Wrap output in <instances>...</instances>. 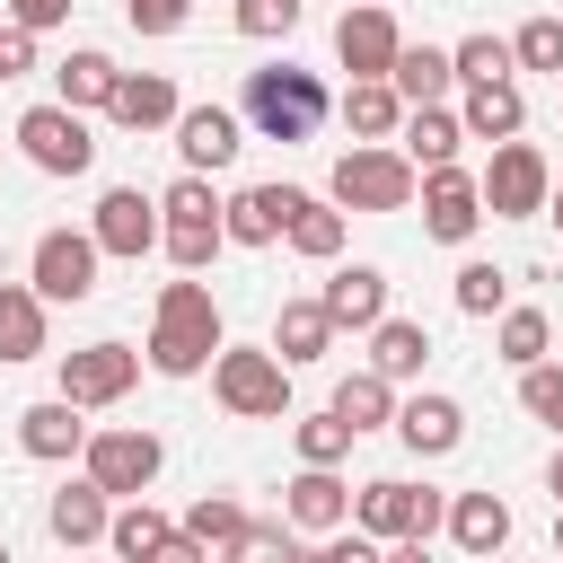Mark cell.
Masks as SVG:
<instances>
[{
	"instance_id": "cell-1",
	"label": "cell",
	"mask_w": 563,
	"mask_h": 563,
	"mask_svg": "<svg viewBox=\"0 0 563 563\" xmlns=\"http://www.w3.org/2000/svg\"><path fill=\"white\" fill-rule=\"evenodd\" d=\"M246 123H255L264 141H317V123H325V88H317V70H290V62L246 70Z\"/></svg>"
},
{
	"instance_id": "cell-2",
	"label": "cell",
	"mask_w": 563,
	"mask_h": 563,
	"mask_svg": "<svg viewBox=\"0 0 563 563\" xmlns=\"http://www.w3.org/2000/svg\"><path fill=\"white\" fill-rule=\"evenodd\" d=\"M220 343V325H211V299L185 282V290H167V308H158V343H150V361L167 369V378H185V369H202V352Z\"/></svg>"
},
{
	"instance_id": "cell-3",
	"label": "cell",
	"mask_w": 563,
	"mask_h": 563,
	"mask_svg": "<svg viewBox=\"0 0 563 563\" xmlns=\"http://www.w3.org/2000/svg\"><path fill=\"white\" fill-rule=\"evenodd\" d=\"M18 141H26V158H35L44 176H79V167L97 158V141H88V123H79L70 106H35V114L18 123Z\"/></svg>"
},
{
	"instance_id": "cell-4",
	"label": "cell",
	"mask_w": 563,
	"mask_h": 563,
	"mask_svg": "<svg viewBox=\"0 0 563 563\" xmlns=\"http://www.w3.org/2000/svg\"><path fill=\"white\" fill-rule=\"evenodd\" d=\"M35 290H44V299H88V290H97V238L53 229V238L35 246Z\"/></svg>"
},
{
	"instance_id": "cell-5",
	"label": "cell",
	"mask_w": 563,
	"mask_h": 563,
	"mask_svg": "<svg viewBox=\"0 0 563 563\" xmlns=\"http://www.w3.org/2000/svg\"><path fill=\"white\" fill-rule=\"evenodd\" d=\"M167 211H176V220H167V246H176V264H202V255L220 246V220H211L220 202H211V185H202V176H185V185L167 194Z\"/></svg>"
},
{
	"instance_id": "cell-6",
	"label": "cell",
	"mask_w": 563,
	"mask_h": 563,
	"mask_svg": "<svg viewBox=\"0 0 563 563\" xmlns=\"http://www.w3.org/2000/svg\"><path fill=\"white\" fill-rule=\"evenodd\" d=\"M88 466H97L106 493H141V484L158 475V440H150V431H106V440L88 449Z\"/></svg>"
},
{
	"instance_id": "cell-7",
	"label": "cell",
	"mask_w": 563,
	"mask_h": 563,
	"mask_svg": "<svg viewBox=\"0 0 563 563\" xmlns=\"http://www.w3.org/2000/svg\"><path fill=\"white\" fill-rule=\"evenodd\" d=\"M176 150H185V167H229L238 158V114L229 106H185L176 114Z\"/></svg>"
},
{
	"instance_id": "cell-8",
	"label": "cell",
	"mask_w": 563,
	"mask_h": 563,
	"mask_svg": "<svg viewBox=\"0 0 563 563\" xmlns=\"http://www.w3.org/2000/svg\"><path fill=\"white\" fill-rule=\"evenodd\" d=\"M308 194H290V185H255V194H238L229 202V238L238 246H264V238H282L290 229V211H299Z\"/></svg>"
},
{
	"instance_id": "cell-9",
	"label": "cell",
	"mask_w": 563,
	"mask_h": 563,
	"mask_svg": "<svg viewBox=\"0 0 563 563\" xmlns=\"http://www.w3.org/2000/svg\"><path fill=\"white\" fill-rule=\"evenodd\" d=\"M361 519H369L378 537H422V528L440 519V501L413 493V484H369V493H361Z\"/></svg>"
},
{
	"instance_id": "cell-10",
	"label": "cell",
	"mask_w": 563,
	"mask_h": 563,
	"mask_svg": "<svg viewBox=\"0 0 563 563\" xmlns=\"http://www.w3.org/2000/svg\"><path fill=\"white\" fill-rule=\"evenodd\" d=\"M123 378H132V352H123V343H97V352H70L62 396H70V405H106V396H123Z\"/></svg>"
},
{
	"instance_id": "cell-11",
	"label": "cell",
	"mask_w": 563,
	"mask_h": 563,
	"mask_svg": "<svg viewBox=\"0 0 563 563\" xmlns=\"http://www.w3.org/2000/svg\"><path fill=\"white\" fill-rule=\"evenodd\" d=\"M220 396H229L238 413H282V369H273L264 352H229V361H220Z\"/></svg>"
},
{
	"instance_id": "cell-12",
	"label": "cell",
	"mask_w": 563,
	"mask_h": 563,
	"mask_svg": "<svg viewBox=\"0 0 563 563\" xmlns=\"http://www.w3.org/2000/svg\"><path fill=\"white\" fill-rule=\"evenodd\" d=\"M334 194H343V202H369V211H396V202H405V167L361 150V158H343V167H334Z\"/></svg>"
},
{
	"instance_id": "cell-13",
	"label": "cell",
	"mask_w": 563,
	"mask_h": 563,
	"mask_svg": "<svg viewBox=\"0 0 563 563\" xmlns=\"http://www.w3.org/2000/svg\"><path fill=\"white\" fill-rule=\"evenodd\" d=\"M422 220H431V238H449V246H457V238L475 229V185H466V176H457L449 158L431 167V194H422Z\"/></svg>"
},
{
	"instance_id": "cell-14",
	"label": "cell",
	"mask_w": 563,
	"mask_h": 563,
	"mask_svg": "<svg viewBox=\"0 0 563 563\" xmlns=\"http://www.w3.org/2000/svg\"><path fill=\"white\" fill-rule=\"evenodd\" d=\"M378 308H387V273L378 264H343L334 290H325V317L334 325H378Z\"/></svg>"
},
{
	"instance_id": "cell-15",
	"label": "cell",
	"mask_w": 563,
	"mask_h": 563,
	"mask_svg": "<svg viewBox=\"0 0 563 563\" xmlns=\"http://www.w3.org/2000/svg\"><path fill=\"white\" fill-rule=\"evenodd\" d=\"M334 44H343V62H352V70H387V62H396V26H387L378 9H343Z\"/></svg>"
},
{
	"instance_id": "cell-16",
	"label": "cell",
	"mask_w": 563,
	"mask_h": 563,
	"mask_svg": "<svg viewBox=\"0 0 563 563\" xmlns=\"http://www.w3.org/2000/svg\"><path fill=\"white\" fill-rule=\"evenodd\" d=\"M97 246H106V255H141V246H150V202H141L132 185L97 202Z\"/></svg>"
},
{
	"instance_id": "cell-17",
	"label": "cell",
	"mask_w": 563,
	"mask_h": 563,
	"mask_svg": "<svg viewBox=\"0 0 563 563\" xmlns=\"http://www.w3.org/2000/svg\"><path fill=\"white\" fill-rule=\"evenodd\" d=\"M53 537H62V545L106 537V484H70V493H53Z\"/></svg>"
},
{
	"instance_id": "cell-18",
	"label": "cell",
	"mask_w": 563,
	"mask_h": 563,
	"mask_svg": "<svg viewBox=\"0 0 563 563\" xmlns=\"http://www.w3.org/2000/svg\"><path fill=\"white\" fill-rule=\"evenodd\" d=\"M106 106H114V123L150 132V123H167V114H176V88H167V79H114V97H106Z\"/></svg>"
},
{
	"instance_id": "cell-19",
	"label": "cell",
	"mask_w": 563,
	"mask_h": 563,
	"mask_svg": "<svg viewBox=\"0 0 563 563\" xmlns=\"http://www.w3.org/2000/svg\"><path fill=\"white\" fill-rule=\"evenodd\" d=\"M466 132L510 141V132H519V88H510V79H475V97H466Z\"/></svg>"
},
{
	"instance_id": "cell-20",
	"label": "cell",
	"mask_w": 563,
	"mask_h": 563,
	"mask_svg": "<svg viewBox=\"0 0 563 563\" xmlns=\"http://www.w3.org/2000/svg\"><path fill=\"white\" fill-rule=\"evenodd\" d=\"M396 431H405L413 449L440 457V449H457V405H449V396H413V405L396 413Z\"/></svg>"
},
{
	"instance_id": "cell-21",
	"label": "cell",
	"mask_w": 563,
	"mask_h": 563,
	"mask_svg": "<svg viewBox=\"0 0 563 563\" xmlns=\"http://www.w3.org/2000/svg\"><path fill=\"white\" fill-rule=\"evenodd\" d=\"M79 440H88V431H79V405H70V396H53V405L26 413V449H35V457H70Z\"/></svg>"
},
{
	"instance_id": "cell-22",
	"label": "cell",
	"mask_w": 563,
	"mask_h": 563,
	"mask_svg": "<svg viewBox=\"0 0 563 563\" xmlns=\"http://www.w3.org/2000/svg\"><path fill=\"white\" fill-rule=\"evenodd\" d=\"M537 194H545V167H537L528 150H501V158H493V211H528Z\"/></svg>"
},
{
	"instance_id": "cell-23",
	"label": "cell",
	"mask_w": 563,
	"mask_h": 563,
	"mask_svg": "<svg viewBox=\"0 0 563 563\" xmlns=\"http://www.w3.org/2000/svg\"><path fill=\"white\" fill-rule=\"evenodd\" d=\"M449 528H457V545H466V554H493V545H501V537H510V510H501V501H493V493H466V501H457V519H449Z\"/></svg>"
},
{
	"instance_id": "cell-24",
	"label": "cell",
	"mask_w": 563,
	"mask_h": 563,
	"mask_svg": "<svg viewBox=\"0 0 563 563\" xmlns=\"http://www.w3.org/2000/svg\"><path fill=\"white\" fill-rule=\"evenodd\" d=\"M106 537H114V554H194V537H176V528L150 519V510H123Z\"/></svg>"
},
{
	"instance_id": "cell-25",
	"label": "cell",
	"mask_w": 563,
	"mask_h": 563,
	"mask_svg": "<svg viewBox=\"0 0 563 563\" xmlns=\"http://www.w3.org/2000/svg\"><path fill=\"white\" fill-rule=\"evenodd\" d=\"M290 519H299V528H334V519H343V484H334L325 466H308V475L290 484Z\"/></svg>"
},
{
	"instance_id": "cell-26",
	"label": "cell",
	"mask_w": 563,
	"mask_h": 563,
	"mask_svg": "<svg viewBox=\"0 0 563 563\" xmlns=\"http://www.w3.org/2000/svg\"><path fill=\"white\" fill-rule=\"evenodd\" d=\"M387 70H396V88H405V97H440V88H449V53H431V44H413V53L396 44V62H387Z\"/></svg>"
},
{
	"instance_id": "cell-27",
	"label": "cell",
	"mask_w": 563,
	"mask_h": 563,
	"mask_svg": "<svg viewBox=\"0 0 563 563\" xmlns=\"http://www.w3.org/2000/svg\"><path fill=\"white\" fill-rule=\"evenodd\" d=\"M62 97H70V106H106V97H114V62H106V53H70V62H62Z\"/></svg>"
},
{
	"instance_id": "cell-28",
	"label": "cell",
	"mask_w": 563,
	"mask_h": 563,
	"mask_svg": "<svg viewBox=\"0 0 563 563\" xmlns=\"http://www.w3.org/2000/svg\"><path fill=\"white\" fill-rule=\"evenodd\" d=\"M325 325H334L325 308H282V334H273L282 361H317V352H325Z\"/></svg>"
},
{
	"instance_id": "cell-29",
	"label": "cell",
	"mask_w": 563,
	"mask_h": 563,
	"mask_svg": "<svg viewBox=\"0 0 563 563\" xmlns=\"http://www.w3.org/2000/svg\"><path fill=\"white\" fill-rule=\"evenodd\" d=\"M422 352H431V343H422V325H405V317H396V325H378V378L422 369Z\"/></svg>"
},
{
	"instance_id": "cell-30",
	"label": "cell",
	"mask_w": 563,
	"mask_h": 563,
	"mask_svg": "<svg viewBox=\"0 0 563 563\" xmlns=\"http://www.w3.org/2000/svg\"><path fill=\"white\" fill-rule=\"evenodd\" d=\"M510 62H528V70H563V18H528L519 44H510Z\"/></svg>"
},
{
	"instance_id": "cell-31",
	"label": "cell",
	"mask_w": 563,
	"mask_h": 563,
	"mask_svg": "<svg viewBox=\"0 0 563 563\" xmlns=\"http://www.w3.org/2000/svg\"><path fill=\"white\" fill-rule=\"evenodd\" d=\"M334 413H343L352 431H369V422L387 413V378H343V387H334Z\"/></svg>"
},
{
	"instance_id": "cell-32",
	"label": "cell",
	"mask_w": 563,
	"mask_h": 563,
	"mask_svg": "<svg viewBox=\"0 0 563 563\" xmlns=\"http://www.w3.org/2000/svg\"><path fill=\"white\" fill-rule=\"evenodd\" d=\"M35 352V308L18 290H0V361H26Z\"/></svg>"
},
{
	"instance_id": "cell-33",
	"label": "cell",
	"mask_w": 563,
	"mask_h": 563,
	"mask_svg": "<svg viewBox=\"0 0 563 563\" xmlns=\"http://www.w3.org/2000/svg\"><path fill=\"white\" fill-rule=\"evenodd\" d=\"M449 70H466V79H501V70H510V44H501V35H466Z\"/></svg>"
},
{
	"instance_id": "cell-34",
	"label": "cell",
	"mask_w": 563,
	"mask_h": 563,
	"mask_svg": "<svg viewBox=\"0 0 563 563\" xmlns=\"http://www.w3.org/2000/svg\"><path fill=\"white\" fill-rule=\"evenodd\" d=\"M185 537H194V545H246V519H238V510H229V501H202V510H194V528H185Z\"/></svg>"
},
{
	"instance_id": "cell-35",
	"label": "cell",
	"mask_w": 563,
	"mask_h": 563,
	"mask_svg": "<svg viewBox=\"0 0 563 563\" xmlns=\"http://www.w3.org/2000/svg\"><path fill=\"white\" fill-rule=\"evenodd\" d=\"M405 141H413V158H431V167H440V158H449V150H457V123H449V114H431V106H422V114H413V132H405Z\"/></svg>"
},
{
	"instance_id": "cell-36",
	"label": "cell",
	"mask_w": 563,
	"mask_h": 563,
	"mask_svg": "<svg viewBox=\"0 0 563 563\" xmlns=\"http://www.w3.org/2000/svg\"><path fill=\"white\" fill-rule=\"evenodd\" d=\"M457 308H466V317H493V308H501V273H493V264H466V273H457Z\"/></svg>"
},
{
	"instance_id": "cell-37",
	"label": "cell",
	"mask_w": 563,
	"mask_h": 563,
	"mask_svg": "<svg viewBox=\"0 0 563 563\" xmlns=\"http://www.w3.org/2000/svg\"><path fill=\"white\" fill-rule=\"evenodd\" d=\"M501 352H510V361L528 369V361L545 352V317H537V308H519V317H501Z\"/></svg>"
},
{
	"instance_id": "cell-38",
	"label": "cell",
	"mask_w": 563,
	"mask_h": 563,
	"mask_svg": "<svg viewBox=\"0 0 563 563\" xmlns=\"http://www.w3.org/2000/svg\"><path fill=\"white\" fill-rule=\"evenodd\" d=\"M238 26L246 35H290L299 26V0H238Z\"/></svg>"
},
{
	"instance_id": "cell-39",
	"label": "cell",
	"mask_w": 563,
	"mask_h": 563,
	"mask_svg": "<svg viewBox=\"0 0 563 563\" xmlns=\"http://www.w3.org/2000/svg\"><path fill=\"white\" fill-rule=\"evenodd\" d=\"M343 114H352V132H387V123H396V97H387V88H352Z\"/></svg>"
},
{
	"instance_id": "cell-40",
	"label": "cell",
	"mask_w": 563,
	"mask_h": 563,
	"mask_svg": "<svg viewBox=\"0 0 563 563\" xmlns=\"http://www.w3.org/2000/svg\"><path fill=\"white\" fill-rule=\"evenodd\" d=\"M290 238H299L308 255H334V238H343V229H334V211H317V202H299V211H290Z\"/></svg>"
},
{
	"instance_id": "cell-41",
	"label": "cell",
	"mask_w": 563,
	"mask_h": 563,
	"mask_svg": "<svg viewBox=\"0 0 563 563\" xmlns=\"http://www.w3.org/2000/svg\"><path fill=\"white\" fill-rule=\"evenodd\" d=\"M343 440H352V422H343V413H325V422H308V431H299L308 466H334V457H343Z\"/></svg>"
},
{
	"instance_id": "cell-42",
	"label": "cell",
	"mask_w": 563,
	"mask_h": 563,
	"mask_svg": "<svg viewBox=\"0 0 563 563\" xmlns=\"http://www.w3.org/2000/svg\"><path fill=\"white\" fill-rule=\"evenodd\" d=\"M528 413L563 422V369H537V361H528Z\"/></svg>"
},
{
	"instance_id": "cell-43",
	"label": "cell",
	"mask_w": 563,
	"mask_h": 563,
	"mask_svg": "<svg viewBox=\"0 0 563 563\" xmlns=\"http://www.w3.org/2000/svg\"><path fill=\"white\" fill-rule=\"evenodd\" d=\"M123 9H132L141 35H176V26H185V0H123Z\"/></svg>"
},
{
	"instance_id": "cell-44",
	"label": "cell",
	"mask_w": 563,
	"mask_h": 563,
	"mask_svg": "<svg viewBox=\"0 0 563 563\" xmlns=\"http://www.w3.org/2000/svg\"><path fill=\"white\" fill-rule=\"evenodd\" d=\"M26 62H35V53H26V26H9V35H0V79H18Z\"/></svg>"
},
{
	"instance_id": "cell-45",
	"label": "cell",
	"mask_w": 563,
	"mask_h": 563,
	"mask_svg": "<svg viewBox=\"0 0 563 563\" xmlns=\"http://www.w3.org/2000/svg\"><path fill=\"white\" fill-rule=\"evenodd\" d=\"M62 9H70V0H18V18H26V26H53Z\"/></svg>"
},
{
	"instance_id": "cell-46",
	"label": "cell",
	"mask_w": 563,
	"mask_h": 563,
	"mask_svg": "<svg viewBox=\"0 0 563 563\" xmlns=\"http://www.w3.org/2000/svg\"><path fill=\"white\" fill-rule=\"evenodd\" d=\"M554 501H563V457H554Z\"/></svg>"
},
{
	"instance_id": "cell-47",
	"label": "cell",
	"mask_w": 563,
	"mask_h": 563,
	"mask_svg": "<svg viewBox=\"0 0 563 563\" xmlns=\"http://www.w3.org/2000/svg\"><path fill=\"white\" fill-rule=\"evenodd\" d=\"M554 220H563V194H554Z\"/></svg>"
},
{
	"instance_id": "cell-48",
	"label": "cell",
	"mask_w": 563,
	"mask_h": 563,
	"mask_svg": "<svg viewBox=\"0 0 563 563\" xmlns=\"http://www.w3.org/2000/svg\"><path fill=\"white\" fill-rule=\"evenodd\" d=\"M554 537H563V519H554Z\"/></svg>"
}]
</instances>
